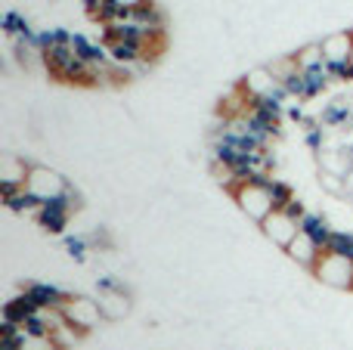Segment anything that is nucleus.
<instances>
[{"label":"nucleus","instance_id":"1","mask_svg":"<svg viewBox=\"0 0 353 350\" xmlns=\"http://www.w3.org/2000/svg\"><path fill=\"white\" fill-rule=\"evenodd\" d=\"M232 198L239 202V208L245 211V214L251 217L254 223H263L270 214H273V198H270V192H267V186H261V183H242L236 192H232Z\"/></svg>","mask_w":353,"mask_h":350},{"label":"nucleus","instance_id":"3","mask_svg":"<svg viewBox=\"0 0 353 350\" xmlns=\"http://www.w3.org/2000/svg\"><path fill=\"white\" fill-rule=\"evenodd\" d=\"M62 313H65L68 326L81 329V332H90V329H97L103 320V310H99V301H90V298H68V304L62 307Z\"/></svg>","mask_w":353,"mask_h":350},{"label":"nucleus","instance_id":"12","mask_svg":"<svg viewBox=\"0 0 353 350\" xmlns=\"http://www.w3.org/2000/svg\"><path fill=\"white\" fill-rule=\"evenodd\" d=\"M325 251L338 254V258H347V260H353V233L335 229V233H332V239H329V248H325Z\"/></svg>","mask_w":353,"mask_h":350},{"label":"nucleus","instance_id":"10","mask_svg":"<svg viewBox=\"0 0 353 350\" xmlns=\"http://www.w3.org/2000/svg\"><path fill=\"white\" fill-rule=\"evenodd\" d=\"M99 310L105 322H118L130 313V301L124 291H109V295H99Z\"/></svg>","mask_w":353,"mask_h":350},{"label":"nucleus","instance_id":"8","mask_svg":"<svg viewBox=\"0 0 353 350\" xmlns=\"http://www.w3.org/2000/svg\"><path fill=\"white\" fill-rule=\"evenodd\" d=\"M323 43V53H325V62H350L353 56V37L347 31H332V34L319 37Z\"/></svg>","mask_w":353,"mask_h":350},{"label":"nucleus","instance_id":"5","mask_svg":"<svg viewBox=\"0 0 353 350\" xmlns=\"http://www.w3.org/2000/svg\"><path fill=\"white\" fill-rule=\"evenodd\" d=\"M261 233L267 236L276 248H282V251H285V248L292 245L294 236L301 233V227H298V220H292V217L285 214V211H273V214L261 223Z\"/></svg>","mask_w":353,"mask_h":350},{"label":"nucleus","instance_id":"13","mask_svg":"<svg viewBox=\"0 0 353 350\" xmlns=\"http://www.w3.org/2000/svg\"><path fill=\"white\" fill-rule=\"evenodd\" d=\"M16 341H19V347H22V350H62L53 338H31V335L25 332V329L19 332V338H16Z\"/></svg>","mask_w":353,"mask_h":350},{"label":"nucleus","instance_id":"7","mask_svg":"<svg viewBox=\"0 0 353 350\" xmlns=\"http://www.w3.org/2000/svg\"><path fill=\"white\" fill-rule=\"evenodd\" d=\"M285 251H288V258H292L298 267H304V270H316L319 258H323V254H325L323 248H319L316 242H313L307 233H298V236H294V239H292V245H288Z\"/></svg>","mask_w":353,"mask_h":350},{"label":"nucleus","instance_id":"4","mask_svg":"<svg viewBox=\"0 0 353 350\" xmlns=\"http://www.w3.org/2000/svg\"><path fill=\"white\" fill-rule=\"evenodd\" d=\"M28 186L31 192H34L41 202H50V198H59V196H65V189H68V183L59 177L56 171H50V167H43V165H31V171H28Z\"/></svg>","mask_w":353,"mask_h":350},{"label":"nucleus","instance_id":"14","mask_svg":"<svg viewBox=\"0 0 353 350\" xmlns=\"http://www.w3.org/2000/svg\"><path fill=\"white\" fill-rule=\"evenodd\" d=\"M282 211H285V214H288V217H292V220H298V227H301V220H304V217H307V214H310V211H307V208H304V202H301V198H298V196H294V198H292V202H288V205H285V208H282Z\"/></svg>","mask_w":353,"mask_h":350},{"label":"nucleus","instance_id":"6","mask_svg":"<svg viewBox=\"0 0 353 350\" xmlns=\"http://www.w3.org/2000/svg\"><path fill=\"white\" fill-rule=\"evenodd\" d=\"M68 217H72V211H68L65 198L59 196V198L43 202L34 220H37V227H43L47 233H62V229H65V223H68Z\"/></svg>","mask_w":353,"mask_h":350},{"label":"nucleus","instance_id":"11","mask_svg":"<svg viewBox=\"0 0 353 350\" xmlns=\"http://www.w3.org/2000/svg\"><path fill=\"white\" fill-rule=\"evenodd\" d=\"M50 338H53L62 350H72L81 338H84V332H81V329H74V326H68V322H62V326H56L53 332H50Z\"/></svg>","mask_w":353,"mask_h":350},{"label":"nucleus","instance_id":"9","mask_svg":"<svg viewBox=\"0 0 353 350\" xmlns=\"http://www.w3.org/2000/svg\"><path fill=\"white\" fill-rule=\"evenodd\" d=\"M301 233H307V236H310V239L325 251L335 229H332V223H329V217H325V214H313V211H310V214L301 220Z\"/></svg>","mask_w":353,"mask_h":350},{"label":"nucleus","instance_id":"15","mask_svg":"<svg viewBox=\"0 0 353 350\" xmlns=\"http://www.w3.org/2000/svg\"><path fill=\"white\" fill-rule=\"evenodd\" d=\"M118 3H121V6H128V10H134V6H140L143 0H118Z\"/></svg>","mask_w":353,"mask_h":350},{"label":"nucleus","instance_id":"2","mask_svg":"<svg viewBox=\"0 0 353 350\" xmlns=\"http://www.w3.org/2000/svg\"><path fill=\"white\" fill-rule=\"evenodd\" d=\"M313 276L323 285H329V289H353V260L325 251L323 258H319Z\"/></svg>","mask_w":353,"mask_h":350}]
</instances>
